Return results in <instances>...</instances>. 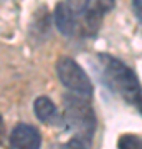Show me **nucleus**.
Masks as SVG:
<instances>
[{
    "label": "nucleus",
    "mask_w": 142,
    "mask_h": 149,
    "mask_svg": "<svg viewBox=\"0 0 142 149\" xmlns=\"http://www.w3.org/2000/svg\"><path fill=\"white\" fill-rule=\"evenodd\" d=\"M56 74L64 88H68L76 96L89 98L93 95V83L89 76L73 58L69 56L60 58L56 61Z\"/></svg>",
    "instance_id": "20e7f679"
},
{
    "label": "nucleus",
    "mask_w": 142,
    "mask_h": 149,
    "mask_svg": "<svg viewBox=\"0 0 142 149\" xmlns=\"http://www.w3.org/2000/svg\"><path fill=\"white\" fill-rule=\"evenodd\" d=\"M61 149H89V148H88L86 141L73 138V139H69V141H66L64 144H61Z\"/></svg>",
    "instance_id": "6e6552de"
},
{
    "label": "nucleus",
    "mask_w": 142,
    "mask_h": 149,
    "mask_svg": "<svg viewBox=\"0 0 142 149\" xmlns=\"http://www.w3.org/2000/svg\"><path fill=\"white\" fill-rule=\"evenodd\" d=\"M134 10H136V13L139 15V18L142 20V2H134Z\"/></svg>",
    "instance_id": "1a4fd4ad"
},
{
    "label": "nucleus",
    "mask_w": 142,
    "mask_h": 149,
    "mask_svg": "<svg viewBox=\"0 0 142 149\" xmlns=\"http://www.w3.org/2000/svg\"><path fill=\"white\" fill-rule=\"evenodd\" d=\"M10 149H40L42 146V136L35 126L20 123L12 129L8 138Z\"/></svg>",
    "instance_id": "39448f33"
},
{
    "label": "nucleus",
    "mask_w": 142,
    "mask_h": 149,
    "mask_svg": "<svg viewBox=\"0 0 142 149\" xmlns=\"http://www.w3.org/2000/svg\"><path fill=\"white\" fill-rule=\"evenodd\" d=\"M101 65V78L104 85L117 96L142 113V88L137 74L126 63L111 55H98Z\"/></svg>",
    "instance_id": "f03ea898"
},
{
    "label": "nucleus",
    "mask_w": 142,
    "mask_h": 149,
    "mask_svg": "<svg viewBox=\"0 0 142 149\" xmlns=\"http://www.w3.org/2000/svg\"><path fill=\"white\" fill-rule=\"evenodd\" d=\"M33 111H35V116L42 123H45V124H50V126L63 124V114L58 111L56 104L46 96H38L35 100Z\"/></svg>",
    "instance_id": "423d86ee"
},
{
    "label": "nucleus",
    "mask_w": 142,
    "mask_h": 149,
    "mask_svg": "<svg viewBox=\"0 0 142 149\" xmlns=\"http://www.w3.org/2000/svg\"><path fill=\"white\" fill-rule=\"evenodd\" d=\"M111 7V2H61L55 8V22L66 37H91L99 30L101 18Z\"/></svg>",
    "instance_id": "f257e3e1"
},
{
    "label": "nucleus",
    "mask_w": 142,
    "mask_h": 149,
    "mask_svg": "<svg viewBox=\"0 0 142 149\" xmlns=\"http://www.w3.org/2000/svg\"><path fill=\"white\" fill-rule=\"evenodd\" d=\"M117 148L119 149H142V138L136 134H122L117 139Z\"/></svg>",
    "instance_id": "0eeeda50"
},
{
    "label": "nucleus",
    "mask_w": 142,
    "mask_h": 149,
    "mask_svg": "<svg viewBox=\"0 0 142 149\" xmlns=\"http://www.w3.org/2000/svg\"><path fill=\"white\" fill-rule=\"evenodd\" d=\"M63 124L74 133V138L91 141L96 131V114L86 98L76 95L64 96Z\"/></svg>",
    "instance_id": "7ed1b4c3"
}]
</instances>
